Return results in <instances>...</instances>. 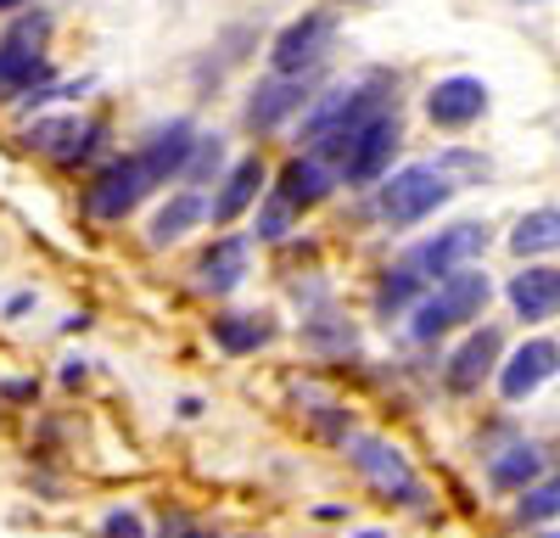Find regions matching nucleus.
Returning a JSON list of instances; mask_svg holds the SVG:
<instances>
[{"label": "nucleus", "mask_w": 560, "mask_h": 538, "mask_svg": "<svg viewBox=\"0 0 560 538\" xmlns=\"http://www.w3.org/2000/svg\"><path fill=\"white\" fill-rule=\"evenodd\" d=\"M348 460H353L370 482H376L382 493H404V500H415V471H409V460L398 455L387 437H353V443H348Z\"/></svg>", "instance_id": "nucleus-14"}, {"label": "nucleus", "mask_w": 560, "mask_h": 538, "mask_svg": "<svg viewBox=\"0 0 560 538\" xmlns=\"http://www.w3.org/2000/svg\"><path fill=\"white\" fill-rule=\"evenodd\" d=\"M555 516H560V477H544V482H533V488L522 493L516 522H522V527H544V522H555Z\"/></svg>", "instance_id": "nucleus-23"}, {"label": "nucleus", "mask_w": 560, "mask_h": 538, "mask_svg": "<svg viewBox=\"0 0 560 538\" xmlns=\"http://www.w3.org/2000/svg\"><path fill=\"white\" fill-rule=\"evenodd\" d=\"M28 147L45 152V157H57V163H84L90 152L102 147V124L73 118V113H62V118H39V124L28 129Z\"/></svg>", "instance_id": "nucleus-12"}, {"label": "nucleus", "mask_w": 560, "mask_h": 538, "mask_svg": "<svg viewBox=\"0 0 560 538\" xmlns=\"http://www.w3.org/2000/svg\"><path fill=\"white\" fill-rule=\"evenodd\" d=\"M560 247V208H533L516 219V231H510V253L516 258H544Z\"/></svg>", "instance_id": "nucleus-19"}, {"label": "nucleus", "mask_w": 560, "mask_h": 538, "mask_svg": "<svg viewBox=\"0 0 560 538\" xmlns=\"http://www.w3.org/2000/svg\"><path fill=\"white\" fill-rule=\"evenodd\" d=\"M499 331L493 326H482V331H471L459 348H454V359H448V371H443V382H448V393L454 398H471V393H482V382L499 371Z\"/></svg>", "instance_id": "nucleus-13"}, {"label": "nucleus", "mask_w": 560, "mask_h": 538, "mask_svg": "<svg viewBox=\"0 0 560 538\" xmlns=\"http://www.w3.org/2000/svg\"><path fill=\"white\" fill-rule=\"evenodd\" d=\"M488 482L493 493H527L533 482H544V448L538 443H504L499 455L488 460Z\"/></svg>", "instance_id": "nucleus-16"}, {"label": "nucleus", "mask_w": 560, "mask_h": 538, "mask_svg": "<svg viewBox=\"0 0 560 538\" xmlns=\"http://www.w3.org/2000/svg\"><path fill=\"white\" fill-rule=\"evenodd\" d=\"M12 7H28V0H0V12H12Z\"/></svg>", "instance_id": "nucleus-30"}, {"label": "nucleus", "mask_w": 560, "mask_h": 538, "mask_svg": "<svg viewBox=\"0 0 560 538\" xmlns=\"http://www.w3.org/2000/svg\"><path fill=\"white\" fill-rule=\"evenodd\" d=\"M538 538H560V533H538Z\"/></svg>", "instance_id": "nucleus-31"}, {"label": "nucleus", "mask_w": 560, "mask_h": 538, "mask_svg": "<svg viewBox=\"0 0 560 538\" xmlns=\"http://www.w3.org/2000/svg\"><path fill=\"white\" fill-rule=\"evenodd\" d=\"M102 538H147V527H140L135 511H113V516L102 522Z\"/></svg>", "instance_id": "nucleus-27"}, {"label": "nucleus", "mask_w": 560, "mask_h": 538, "mask_svg": "<svg viewBox=\"0 0 560 538\" xmlns=\"http://www.w3.org/2000/svg\"><path fill=\"white\" fill-rule=\"evenodd\" d=\"M516 7H533V0H516Z\"/></svg>", "instance_id": "nucleus-33"}, {"label": "nucleus", "mask_w": 560, "mask_h": 538, "mask_svg": "<svg viewBox=\"0 0 560 538\" xmlns=\"http://www.w3.org/2000/svg\"><path fill=\"white\" fill-rule=\"evenodd\" d=\"M7 398H18V404H28V398H34V382H12V387H7Z\"/></svg>", "instance_id": "nucleus-29"}, {"label": "nucleus", "mask_w": 560, "mask_h": 538, "mask_svg": "<svg viewBox=\"0 0 560 538\" xmlns=\"http://www.w3.org/2000/svg\"><path fill=\"white\" fill-rule=\"evenodd\" d=\"M555 371H560V342H549V337H527V342L499 365V393H504L510 404H522V398H533Z\"/></svg>", "instance_id": "nucleus-10"}, {"label": "nucleus", "mask_w": 560, "mask_h": 538, "mask_svg": "<svg viewBox=\"0 0 560 538\" xmlns=\"http://www.w3.org/2000/svg\"><path fill=\"white\" fill-rule=\"evenodd\" d=\"M488 297H493V286H488L482 269H459V276L438 281L427 297L409 308V337H415V342H438V337H448L454 326L477 320V314L488 308Z\"/></svg>", "instance_id": "nucleus-1"}, {"label": "nucleus", "mask_w": 560, "mask_h": 538, "mask_svg": "<svg viewBox=\"0 0 560 538\" xmlns=\"http://www.w3.org/2000/svg\"><path fill=\"white\" fill-rule=\"evenodd\" d=\"M427 292H432V286L420 281L409 264H398V276H387V286H382V314H404V308H415Z\"/></svg>", "instance_id": "nucleus-24"}, {"label": "nucleus", "mask_w": 560, "mask_h": 538, "mask_svg": "<svg viewBox=\"0 0 560 538\" xmlns=\"http://www.w3.org/2000/svg\"><path fill=\"white\" fill-rule=\"evenodd\" d=\"M202 219H208V202H202L197 191H179V197H168V202H163V213L152 219V247H174L185 231H197Z\"/></svg>", "instance_id": "nucleus-21"}, {"label": "nucleus", "mask_w": 560, "mask_h": 538, "mask_svg": "<svg viewBox=\"0 0 560 538\" xmlns=\"http://www.w3.org/2000/svg\"><path fill=\"white\" fill-rule=\"evenodd\" d=\"M488 113V84L477 73H448L427 90V118L438 129H471Z\"/></svg>", "instance_id": "nucleus-9"}, {"label": "nucleus", "mask_w": 560, "mask_h": 538, "mask_svg": "<svg viewBox=\"0 0 560 538\" xmlns=\"http://www.w3.org/2000/svg\"><path fill=\"white\" fill-rule=\"evenodd\" d=\"M34 303H39L34 292H18V297H7V308H0V314H7V320H23V314H28Z\"/></svg>", "instance_id": "nucleus-28"}, {"label": "nucleus", "mask_w": 560, "mask_h": 538, "mask_svg": "<svg viewBox=\"0 0 560 538\" xmlns=\"http://www.w3.org/2000/svg\"><path fill=\"white\" fill-rule=\"evenodd\" d=\"M45 39H51V12H28L0 34V96H39L51 90V62H45Z\"/></svg>", "instance_id": "nucleus-2"}, {"label": "nucleus", "mask_w": 560, "mask_h": 538, "mask_svg": "<svg viewBox=\"0 0 560 538\" xmlns=\"http://www.w3.org/2000/svg\"><path fill=\"white\" fill-rule=\"evenodd\" d=\"M504 303L516 308V320H527V326L555 320V314H560V269H549V264L516 269L510 286H504Z\"/></svg>", "instance_id": "nucleus-11"}, {"label": "nucleus", "mask_w": 560, "mask_h": 538, "mask_svg": "<svg viewBox=\"0 0 560 538\" xmlns=\"http://www.w3.org/2000/svg\"><path fill=\"white\" fill-rule=\"evenodd\" d=\"M213 342L224 348V353H258L264 342H269V326L258 320V314H213Z\"/></svg>", "instance_id": "nucleus-22"}, {"label": "nucleus", "mask_w": 560, "mask_h": 538, "mask_svg": "<svg viewBox=\"0 0 560 538\" xmlns=\"http://www.w3.org/2000/svg\"><path fill=\"white\" fill-rule=\"evenodd\" d=\"M331 34H337V17L331 12H303L298 23H287L269 45V62L275 73H314L319 57L331 51Z\"/></svg>", "instance_id": "nucleus-7"}, {"label": "nucleus", "mask_w": 560, "mask_h": 538, "mask_svg": "<svg viewBox=\"0 0 560 538\" xmlns=\"http://www.w3.org/2000/svg\"><path fill=\"white\" fill-rule=\"evenodd\" d=\"M197 276H202V286H208V292H230V286H236V281L247 276V236H224L219 247H208Z\"/></svg>", "instance_id": "nucleus-20"}, {"label": "nucleus", "mask_w": 560, "mask_h": 538, "mask_svg": "<svg viewBox=\"0 0 560 538\" xmlns=\"http://www.w3.org/2000/svg\"><path fill=\"white\" fill-rule=\"evenodd\" d=\"M314 102V73H269L247 102V129H280L292 113Z\"/></svg>", "instance_id": "nucleus-8"}, {"label": "nucleus", "mask_w": 560, "mask_h": 538, "mask_svg": "<svg viewBox=\"0 0 560 538\" xmlns=\"http://www.w3.org/2000/svg\"><path fill=\"white\" fill-rule=\"evenodd\" d=\"M348 7H364V0H348Z\"/></svg>", "instance_id": "nucleus-32"}, {"label": "nucleus", "mask_w": 560, "mask_h": 538, "mask_svg": "<svg viewBox=\"0 0 560 538\" xmlns=\"http://www.w3.org/2000/svg\"><path fill=\"white\" fill-rule=\"evenodd\" d=\"M448 197H454V179L438 163H409V168H398V174L382 179L376 219L387 224V231H409V224H420L427 213H438Z\"/></svg>", "instance_id": "nucleus-3"}, {"label": "nucleus", "mask_w": 560, "mask_h": 538, "mask_svg": "<svg viewBox=\"0 0 560 538\" xmlns=\"http://www.w3.org/2000/svg\"><path fill=\"white\" fill-rule=\"evenodd\" d=\"M331 186H337V168L325 163V157H292L287 163V179H280V197H287L292 208H314V202H325L331 197Z\"/></svg>", "instance_id": "nucleus-18"}, {"label": "nucleus", "mask_w": 560, "mask_h": 538, "mask_svg": "<svg viewBox=\"0 0 560 538\" xmlns=\"http://www.w3.org/2000/svg\"><path fill=\"white\" fill-rule=\"evenodd\" d=\"M292 213H298V208L275 191V197L258 208V242H280V236H287V231H292Z\"/></svg>", "instance_id": "nucleus-25"}, {"label": "nucleus", "mask_w": 560, "mask_h": 538, "mask_svg": "<svg viewBox=\"0 0 560 538\" xmlns=\"http://www.w3.org/2000/svg\"><path fill=\"white\" fill-rule=\"evenodd\" d=\"M191 152H197V129L185 124V118H174V124H163L147 147H140V163L152 168V179L163 186L168 174H185V163H191Z\"/></svg>", "instance_id": "nucleus-17"}, {"label": "nucleus", "mask_w": 560, "mask_h": 538, "mask_svg": "<svg viewBox=\"0 0 560 538\" xmlns=\"http://www.w3.org/2000/svg\"><path fill=\"white\" fill-rule=\"evenodd\" d=\"M488 242H493V231H488L482 219H459V224H443L432 242H420L404 264H409L427 286H438V281L459 276V269H471V258H482Z\"/></svg>", "instance_id": "nucleus-5"}, {"label": "nucleus", "mask_w": 560, "mask_h": 538, "mask_svg": "<svg viewBox=\"0 0 560 538\" xmlns=\"http://www.w3.org/2000/svg\"><path fill=\"white\" fill-rule=\"evenodd\" d=\"M258 191H264V157H242L236 168L224 174L219 197L208 202V219H213V224H236V219L258 202Z\"/></svg>", "instance_id": "nucleus-15"}, {"label": "nucleus", "mask_w": 560, "mask_h": 538, "mask_svg": "<svg viewBox=\"0 0 560 538\" xmlns=\"http://www.w3.org/2000/svg\"><path fill=\"white\" fill-rule=\"evenodd\" d=\"M219 163H224V141L219 134H197V152H191V163H185V179H208Z\"/></svg>", "instance_id": "nucleus-26"}, {"label": "nucleus", "mask_w": 560, "mask_h": 538, "mask_svg": "<svg viewBox=\"0 0 560 538\" xmlns=\"http://www.w3.org/2000/svg\"><path fill=\"white\" fill-rule=\"evenodd\" d=\"M152 168L140 163V152H129V157H118V163H107L96 179H90V213L96 219H124V213H135L140 202L152 197Z\"/></svg>", "instance_id": "nucleus-6"}, {"label": "nucleus", "mask_w": 560, "mask_h": 538, "mask_svg": "<svg viewBox=\"0 0 560 538\" xmlns=\"http://www.w3.org/2000/svg\"><path fill=\"white\" fill-rule=\"evenodd\" d=\"M398 141H404V124H398V107H393V113L370 118L364 129H353V134H348L342 147L319 152V157L331 163V168H337V179H348V186H376V179H387V168H393Z\"/></svg>", "instance_id": "nucleus-4"}]
</instances>
